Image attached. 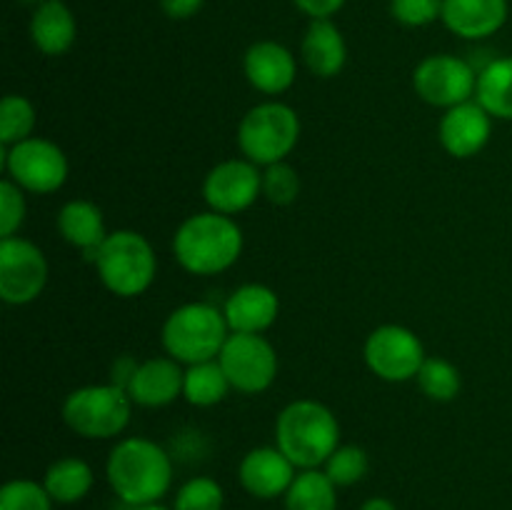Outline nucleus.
Masks as SVG:
<instances>
[{
    "instance_id": "nucleus-1",
    "label": "nucleus",
    "mask_w": 512,
    "mask_h": 510,
    "mask_svg": "<svg viewBox=\"0 0 512 510\" xmlns=\"http://www.w3.org/2000/svg\"><path fill=\"white\" fill-rule=\"evenodd\" d=\"M110 490L128 508L153 505L168 495L173 485V460L168 450L143 435L120 438L105 463Z\"/></svg>"
},
{
    "instance_id": "nucleus-2",
    "label": "nucleus",
    "mask_w": 512,
    "mask_h": 510,
    "mask_svg": "<svg viewBox=\"0 0 512 510\" xmlns=\"http://www.w3.org/2000/svg\"><path fill=\"white\" fill-rule=\"evenodd\" d=\"M243 228L235 218L215 210L195 213L178 225L173 235V255L190 275H220L243 255Z\"/></svg>"
},
{
    "instance_id": "nucleus-3",
    "label": "nucleus",
    "mask_w": 512,
    "mask_h": 510,
    "mask_svg": "<svg viewBox=\"0 0 512 510\" xmlns=\"http://www.w3.org/2000/svg\"><path fill=\"white\" fill-rule=\"evenodd\" d=\"M275 445L298 470L323 468L340 445V423L320 400H293L275 420Z\"/></svg>"
},
{
    "instance_id": "nucleus-4",
    "label": "nucleus",
    "mask_w": 512,
    "mask_h": 510,
    "mask_svg": "<svg viewBox=\"0 0 512 510\" xmlns=\"http://www.w3.org/2000/svg\"><path fill=\"white\" fill-rule=\"evenodd\" d=\"M100 283L118 298H138L158 275V258L138 230H113L93 258Z\"/></svg>"
},
{
    "instance_id": "nucleus-5",
    "label": "nucleus",
    "mask_w": 512,
    "mask_h": 510,
    "mask_svg": "<svg viewBox=\"0 0 512 510\" xmlns=\"http://www.w3.org/2000/svg\"><path fill=\"white\" fill-rule=\"evenodd\" d=\"M230 338L223 310L210 303H185L170 310L160 340L165 355L183 363L185 368L205 360H218L225 340Z\"/></svg>"
},
{
    "instance_id": "nucleus-6",
    "label": "nucleus",
    "mask_w": 512,
    "mask_h": 510,
    "mask_svg": "<svg viewBox=\"0 0 512 510\" xmlns=\"http://www.w3.org/2000/svg\"><path fill=\"white\" fill-rule=\"evenodd\" d=\"M133 400L128 390L115 383L83 385L63 400V423L78 438L113 440L125 433L133 418Z\"/></svg>"
},
{
    "instance_id": "nucleus-7",
    "label": "nucleus",
    "mask_w": 512,
    "mask_h": 510,
    "mask_svg": "<svg viewBox=\"0 0 512 510\" xmlns=\"http://www.w3.org/2000/svg\"><path fill=\"white\" fill-rule=\"evenodd\" d=\"M300 140V118L290 105L265 100L253 105L238 125V148L258 168L280 163Z\"/></svg>"
},
{
    "instance_id": "nucleus-8",
    "label": "nucleus",
    "mask_w": 512,
    "mask_h": 510,
    "mask_svg": "<svg viewBox=\"0 0 512 510\" xmlns=\"http://www.w3.org/2000/svg\"><path fill=\"white\" fill-rule=\"evenodd\" d=\"M3 168L8 180H13L25 193L50 195L60 190L68 180L70 163L58 143L48 138H33L3 148Z\"/></svg>"
},
{
    "instance_id": "nucleus-9",
    "label": "nucleus",
    "mask_w": 512,
    "mask_h": 510,
    "mask_svg": "<svg viewBox=\"0 0 512 510\" xmlns=\"http://www.w3.org/2000/svg\"><path fill=\"white\" fill-rule=\"evenodd\" d=\"M365 365L385 383H405L418 378L425 363V345L410 328L398 323L378 325L365 340Z\"/></svg>"
},
{
    "instance_id": "nucleus-10",
    "label": "nucleus",
    "mask_w": 512,
    "mask_h": 510,
    "mask_svg": "<svg viewBox=\"0 0 512 510\" xmlns=\"http://www.w3.org/2000/svg\"><path fill=\"white\" fill-rule=\"evenodd\" d=\"M233 390L245 395L265 393L280 370L278 353L265 335L230 333L218 355Z\"/></svg>"
},
{
    "instance_id": "nucleus-11",
    "label": "nucleus",
    "mask_w": 512,
    "mask_h": 510,
    "mask_svg": "<svg viewBox=\"0 0 512 510\" xmlns=\"http://www.w3.org/2000/svg\"><path fill=\"white\" fill-rule=\"evenodd\" d=\"M413 88L423 103L448 110L475 98L478 70L458 55L435 53L415 65Z\"/></svg>"
},
{
    "instance_id": "nucleus-12",
    "label": "nucleus",
    "mask_w": 512,
    "mask_h": 510,
    "mask_svg": "<svg viewBox=\"0 0 512 510\" xmlns=\"http://www.w3.org/2000/svg\"><path fill=\"white\" fill-rule=\"evenodd\" d=\"M48 258L28 238H0V298L8 305H28L48 285Z\"/></svg>"
},
{
    "instance_id": "nucleus-13",
    "label": "nucleus",
    "mask_w": 512,
    "mask_h": 510,
    "mask_svg": "<svg viewBox=\"0 0 512 510\" xmlns=\"http://www.w3.org/2000/svg\"><path fill=\"white\" fill-rule=\"evenodd\" d=\"M263 195V170L248 158H230L213 165L203 180V198L210 210L235 218L253 208Z\"/></svg>"
},
{
    "instance_id": "nucleus-14",
    "label": "nucleus",
    "mask_w": 512,
    "mask_h": 510,
    "mask_svg": "<svg viewBox=\"0 0 512 510\" xmlns=\"http://www.w3.org/2000/svg\"><path fill=\"white\" fill-rule=\"evenodd\" d=\"M298 468L278 445H260L248 450L238 465V480L248 495L258 500L285 498Z\"/></svg>"
},
{
    "instance_id": "nucleus-15",
    "label": "nucleus",
    "mask_w": 512,
    "mask_h": 510,
    "mask_svg": "<svg viewBox=\"0 0 512 510\" xmlns=\"http://www.w3.org/2000/svg\"><path fill=\"white\" fill-rule=\"evenodd\" d=\"M490 135H493V115L475 98L445 110L438 125L440 145L445 148V153L458 160H468L483 153L485 145L490 143Z\"/></svg>"
},
{
    "instance_id": "nucleus-16",
    "label": "nucleus",
    "mask_w": 512,
    "mask_h": 510,
    "mask_svg": "<svg viewBox=\"0 0 512 510\" xmlns=\"http://www.w3.org/2000/svg\"><path fill=\"white\" fill-rule=\"evenodd\" d=\"M248 83L263 95H283L298 78V60L278 40H258L243 55Z\"/></svg>"
},
{
    "instance_id": "nucleus-17",
    "label": "nucleus",
    "mask_w": 512,
    "mask_h": 510,
    "mask_svg": "<svg viewBox=\"0 0 512 510\" xmlns=\"http://www.w3.org/2000/svg\"><path fill=\"white\" fill-rule=\"evenodd\" d=\"M185 368L170 355L148 358L138 365L128 385V395L140 408H165L183 398Z\"/></svg>"
},
{
    "instance_id": "nucleus-18",
    "label": "nucleus",
    "mask_w": 512,
    "mask_h": 510,
    "mask_svg": "<svg viewBox=\"0 0 512 510\" xmlns=\"http://www.w3.org/2000/svg\"><path fill=\"white\" fill-rule=\"evenodd\" d=\"M230 333L265 335L280 315V298L263 283H245L228 295L223 305Z\"/></svg>"
},
{
    "instance_id": "nucleus-19",
    "label": "nucleus",
    "mask_w": 512,
    "mask_h": 510,
    "mask_svg": "<svg viewBox=\"0 0 512 510\" xmlns=\"http://www.w3.org/2000/svg\"><path fill=\"white\" fill-rule=\"evenodd\" d=\"M508 0H443V23L465 40H483L508 23Z\"/></svg>"
},
{
    "instance_id": "nucleus-20",
    "label": "nucleus",
    "mask_w": 512,
    "mask_h": 510,
    "mask_svg": "<svg viewBox=\"0 0 512 510\" xmlns=\"http://www.w3.org/2000/svg\"><path fill=\"white\" fill-rule=\"evenodd\" d=\"M300 58L315 78H335L348 63V45L333 20H310L300 43Z\"/></svg>"
},
{
    "instance_id": "nucleus-21",
    "label": "nucleus",
    "mask_w": 512,
    "mask_h": 510,
    "mask_svg": "<svg viewBox=\"0 0 512 510\" xmlns=\"http://www.w3.org/2000/svg\"><path fill=\"white\" fill-rule=\"evenodd\" d=\"M58 233L60 238L68 245L78 248L80 253H85V258L93 263L95 253L103 245V240L108 238V230H105V218L103 210L93 203V200H68L63 208L58 210Z\"/></svg>"
},
{
    "instance_id": "nucleus-22",
    "label": "nucleus",
    "mask_w": 512,
    "mask_h": 510,
    "mask_svg": "<svg viewBox=\"0 0 512 510\" xmlns=\"http://www.w3.org/2000/svg\"><path fill=\"white\" fill-rule=\"evenodd\" d=\"M78 23L63 0H45L33 10L30 18V40L43 55L58 58L75 45Z\"/></svg>"
},
{
    "instance_id": "nucleus-23",
    "label": "nucleus",
    "mask_w": 512,
    "mask_h": 510,
    "mask_svg": "<svg viewBox=\"0 0 512 510\" xmlns=\"http://www.w3.org/2000/svg\"><path fill=\"white\" fill-rule=\"evenodd\" d=\"M43 485L55 500V505H75L90 495L95 485V473L83 458L65 455L53 460L43 475Z\"/></svg>"
},
{
    "instance_id": "nucleus-24",
    "label": "nucleus",
    "mask_w": 512,
    "mask_h": 510,
    "mask_svg": "<svg viewBox=\"0 0 512 510\" xmlns=\"http://www.w3.org/2000/svg\"><path fill=\"white\" fill-rule=\"evenodd\" d=\"M475 100L493 118L512 120V55L495 58L478 73Z\"/></svg>"
},
{
    "instance_id": "nucleus-25",
    "label": "nucleus",
    "mask_w": 512,
    "mask_h": 510,
    "mask_svg": "<svg viewBox=\"0 0 512 510\" xmlns=\"http://www.w3.org/2000/svg\"><path fill=\"white\" fill-rule=\"evenodd\" d=\"M338 485L323 468L298 470L285 493V510H338Z\"/></svg>"
},
{
    "instance_id": "nucleus-26",
    "label": "nucleus",
    "mask_w": 512,
    "mask_h": 510,
    "mask_svg": "<svg viewBox=\"0 0 512 510\" xmlns=\"http://www.w3.org/2000/svg\"><path fill=\"white\" fill-rule=\"evenodd\" d=\"M230 390L233 385H230L220 360H205V363L185 368L183 398L195 408H213V405L223 403Z\"/></svg>"
},
{
    "instance_id": "nucleus-27",
    "label": "nucleus",
    "mask_w": 512,
    "mask_h": 510,
    "mask_svg": "<svg viewBox=\"0 0 512 510\" xmlns=\"http://www.w3.org/2000/svg\"><path fill=\"white\" fill-rule=\"evenodd\" d=\"M35 125H38L35 105L25 95H5L0 103V143L3 148L33 138Z\"/></svg>"
},
{
    "instance_id": "nucleus-28",
    "label": "nucleus",
    "mask_w": 512,
    "mask_h": 510,
    "mask_svg": "<svg viewBox=\"0 0 512 510\" xmlns=\"http://www.w3.org/2000/svg\"><path fill=\"white\" fill-rule=\"evenodd\" d=\"M415 383L425 398L435 400V403H450L458 398L460 388H463V375L450 360L425 358Z\"/></svg>"
},
{
    "instance_id": "nucleus-29",
    "label": "nucleus",
    "mask_w": 512,
    "mask_h": 510,
    "mask_svg": "<svg viewBox=\"0 0 512 510\" xmlns=\"http://www.w3.org/2000/svg\"><path fill=\"white\" fill-rule=\"evenodd\" d=\"M323 470L338 488H353L370 473V458L360 445H343L325 460Z\"/></svg>"
},
{
    "instance_id": "nucleus-30",
    "label": "nucleus",
    "mask_w": 512,
    "mask_h": 510,
    "mask_svg": "<svg viewBox=\"0 0 512 510\" xmlns=\"http://www.w3.org/2000/svg\"><path fill=\"white\" fill-rule=\"evenodd\" d=\"M225 490L210 475H195L185 480L173 500V510H223Z\"/></svg>"
},
{
    "instance_id": "nucleus-31",
    "label": "nucleus",
    "mask_w": 512,
    "mask_h": 510,
    "mask_svg": "<svg viewBox=\"0 0 512 510\" xmlns=\"http://www.w3.org/2000/svg\"><path fill=\"white\" fill-rule=\"evenodd\" d=\"M53 505L43 480L13 478L0 488V510H53Z\"/></svg>"
},
{
    "instance_id": "nucleus-32",
    "label": "nucleus",
    "mask_w": 512,
    "mask_h": 510,
    "mask_svg": "<svg viewBox=\"0 0 512 510\" xmlns=\"http://www.w3.org/2000/svg\"><path fill=\"white\" fill-rule=\"evenodd\" d=\"M300 188H303V183H300L298 170L285 160L263 168V198L268 203L280 205V208L293 205L298 200Z\"/></svg>"
},
{
    "instance_id": "nucleus-33",
    "label": "nucleus",
    "mask_w": 512,
    "mask_h": 510,
    "mask_svg": "<svg viewBox=\"0 0 512 510\" xmlns=\"http://www.w3.org/2000/svg\"><path fill=\"white\" fill-rule=\"evenodd\" d=\"M25 190L18 188L13 180L5 178L0 183V238H13L18 235L20 225L25 223Z\"/></svg>"
},
{
    "instance_id": "nucleus-34",
    "label": "nucleus",
    "mask_w": 512,
    "mask_h": 510,
    "mask_svg": "<svg viewBox=\"0 0 512 510\" xmlns=\"http://www.w3.org/2000/svg\"><path fill=\"white\" fill-rule=\"evenodd\" d=\"M390 13L400 25L425 28L443 18V0H390Z\"/></svg>"
},
{
    "instance_id": "nucleus-35",
    "label": "nucleus",
    "mask_w": 512,
    "mask_h": 510,
    "mask_svg": "<svg viewBox=\"0 0 512 510\" xmlns=\"http://www.w3.org/2000/svg\"><path fill=\"white\" fill-rule=\"evenodd\" d=\"M295 8L303 10L310 20H330L340 8L345 5V0H293Z\"/></svg>"
},
{
    "instance_id": "nucleus-36",
    "label": "nucleus",
    "mask_w": 512,
    "mask_h": 510,
    "mask_svg": "<svg viewBox=\"0 0 512 510\" xmlns=\"http://www.w3.org/2000/svg\"><path fill=\"white\" fill-rule=\"evenodd\" d=\"M205 0H160V10L173 20H188L203 8Z\"/></svg>"
},
{
    "instance_id": "nucleus-37",
    "label": "nucleus",
    "mask_w": 512,
    "mask_h": 510,
    "mask_svg": "<svg viewBox=\"0 0 512 510\" xmlns=\"http://www.w3.org/2000/svg\"><path fill=\"white\" fill-rule=\"evenodd\" d=\"M138 365H140L138 360L130 358V355H123V358H118V360H115V365H113V378H110V383H115V385H120V388L128 390V385H130V380H133Z\"/></svg>"
},
{
    "instance_id": "nucleus-38",
    "label": "nucleus",
    "mask_w": 512,
    "mask_h": 510,
    "mask_svg": "<svg viewBox=\"0 0 512 510\" xmlns=\"http://www.w3.org/2000/svg\"><path fill=\"white\" fill-rule=\"evenodd\" d=\"M360 510H398V505L390 498H383V495H373V498L360 505Z\"/></svg>"
},
{
    "instance_id": "nucleus-39",
    "label": "nucleus",
    "mask_w": 512,
    "mask_h": 510,
    "mask_svg": "<svg viewBox=\"0 0 512 510\" xmlns=\"http://www.w3.org/2000/svg\"><path fill=\"white\" fill-rule=\"evenodd\" d=\"M128 510H173L163 503H153V505H138V508H128Z\"/></svg>"
}]
</instances>
